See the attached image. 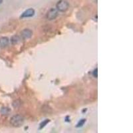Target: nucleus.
Here are the masks:
<instances>
[{
  "mask_svg": "<svg viewBox=\"0 0 133 133\" xmlns=\"http://www.w3.org/2000/svg\"><path fill=\"white\" fill-rule=\"evenodd\" d=\"M58 10L57 9L51 8L50 10L47 14L46 17L48 20H53V19H56L57 17L58 16Z\"/></svg>",
  "mask_w": 133,
  "mask_h": 133,
  "instance_id": "nucleus-3",
  "label": "nucleus"
},
{
  "mask_svg": "<svg viewBox=\"0 0 133 133\" xmlns=\"http://www.w3.org/2000/svg\"><path fill=\"white\" fill-rule=\"evenodd\" d=\"M69 4L66 0H60L56 5V9L59 11L65 12L68 9Z\"/></svg>",
  "mask_w": 133,
  "mask_h": 133,
  "instance_id": "nucleus-2",
  "label": "nucleus"
},
{
  "mask_svg": "<svg viewBox=\"0 0 133 133\" xmlns=\"http://www.w3.org/2000/svg\"><path fill=\"white\" fill-rule=\"evenodd\" d=\"M20 40L21 38L19 37V36L14 35L13 36L11 37V43L13 45H16L19 43V41H20Z\"/></svg>",
  "mask_w": 133,
  "mask_h": 133,
  "instance_id": "nucleus-7",
  "label": "nucleus"
},
{
  "mask_svg": "<svg viewBox=\"0 0 133 133\" xmlns=\"http://www.w3.org/2000/svg\"><path fill=\"white\" fill-rule=\"evenodd\" d=\"M50 122V120L49 119H45V121H43L42 123L40 124V126H39V129H42L43 128H44L45 126H46L47 125L48 123Z\"/></svg>",
  "mask_w": 133,
  "mask_h": 133,
  "instance_id": "nucleus-9",
  "label": "nucleus"
},
{
  "mask_svg": "<svg viewBox=\"0 0 133 133\" xmlns=\"http://www.w3.org/2000/svg\"><path fill=\"white\" fill-rule=\"evenodd\" d=\"M10 123L14 127H19L23 125L24 118L20 114H16L11 118Z\"/></svg>",
  "mask_w": 133,
  "mask_h": 133,
  "instance_id": "nucleus-1",
  "label": "nucleus"
},
{
  "mask_svg": "<svg viewBox=\"0 0 133 133\" xmlns=\"http://www.w3.org/2000/svg\"><path fill=\"white\" fill-rule=\"evenodd\" d=\"M85 123H86V119H85V118L80 120V121H78V123H77V126H76V127H77V128L81 127V126H83L84 125H85Z\"/></svg>",
  "mask_w": 133,
  "mask_h": 133,
  "instance_id": "nucleus-10",
  "label": "nucleus"
},
{
  "mask_svg": "<svg viewBox=\"0 0 133 133\" xmlns=\"http://www.w3.org/2000/svg\"><path fill=\"white\" fill-rule=\"evenodd\" d=\"M2 2H3V0H0V4H2Z\"/></svg>",
  "mask_w": 133,
  "mask_h": 133,
  "instance_id": "nucleus-12",
  "label": "nucleus"
},
{
  "mask_svg": "<svg viewBox=\"0 0 133 133\" xmlns=\"http://www.w3.org/2000/svg\"><path fill=\"white\" fill-rule=\"evenodd\" d=\"M11 110L7 107H3L1 110V113L3 115H5V116H7L9 114H10Z\"/></svg>",
  "mask_w": 133,
  "mask_h": 133,
  "instance_id": "nucleus-8",
  "label": "nucleus"
},
{
  "mask_svg": "<svg viewBox=\"0 0 133 133\" xmlns=\"http://www.w3.org/2000/svg\"><path fill=\"white\" fill-rule=\"evenodd\" d=\"M9 43V40L7 37H0V48H5L7 46Z\"/></svg>",
  "mask_w": 133,
  "mask_h": 133,
  "instance_id": "nucleus-6",
  "label": "nucleus"
},
{
  "mask_svg": "<svg viewBox=\"0 0 133 133\" xmlns=\"http://www.w3.org/2000/svg\"><path fill=\"white\" fill-rule=\"evenodd\" d=\"M98 69H95L94 71H93V72H92V75H93V76H94V77H95V78H97L98 77Z\"/></svg>",
  "mask_w": 133,
  "mask_h": 133,
  "instance_id": "nucleus-11",
  "label": "nucleus"
},
{
  "mask_svg": "<svg viewBox=\"0 0 133 133\" xmlns=\"http://www.w3.org/2000/svg\"><path fill=\"white\" fill-rule=\"evenodd\" d=\"M33 31L29 29H25L21 32V38L23 40L30 39L32 37Z\"/></svg>",
  "mask_w": 133,
  "mask_h": 133,
  "instance_id": "nucleus-4",
  "label": "nucleus"
},
{
  "mask_svg": "<svg viewBox=\"0 0 133 133\" xmlns=\"http://www.w3.org/2000/svg\"><path fill=\"white\" fill-rule=\"evenodd\" d=\"M35 11L34 9L33 8H29L27 10H25V11L21 14V18H28V17H31L35 15Z\"/></svg>",
  "mask_w": 133,
  "mask_h": 133,
  "instance_id": "nucleus-5",
  "label": "nucleus"
}]
</instances>
